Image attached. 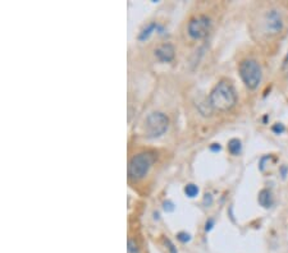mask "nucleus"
<instances>
[{"mask_svg":"<svg viewBox=\"0 0 288 253\" xmlns=\"http://www.w3.org/2000/svg\"><path fill=\"white\" fill-rule=\"evenodd\" d=\"M271 131L274 132L275 134H282L283 132L285 131V127L282 124V123H277V124H274L271 127Z\"/></svg>","mask_w":288,"mask_h":253,"instance_id":"15","label":"nucleus"},{"mask_svg":"<svg viewBox=\"0 0 288 253\" xmlns=\"http://www.w3.org/2000/svg\"><path fill=\"white\" fill-rule=\"evenodd\" d=\"M160 28L162 27H160L158 23L155 22L149 23V25L140 32V35H138V40H140V41H145V40H148L149 37L151 36V34H153L155 30H160Z\"/></svg>","mask_w":288,"mask_h":253,"instance_id":"9","label":"nucleus"},{"mask_svg":"<svg viewBox=\"0 0 288 253\" xmlns=\"http://www.w3.org/2000/svg\"><path fill=\"white\" fill-rule=\"evenodd\" d=\"M210 150L214 151V152H217V151H221L222 150V146L219 145V143H213V145L210 146Z\"/></svg>","mask_w":288,"mask_h":253,"instance_id":"19","label":"nucleus"},{"mask_svg":"<svg viewBox=\"0 0 288 253\" xmlns=\"http://www.w3.org/2000/svg\"><path fill=\"white\" fill-rule=\"evenodd\" d=\"M228 151H230L231 155L237 156L240 155L241 151H242V143H241L240 139L232 138L228 142Z\"/></svg>","mask_w":288,"mask_h":253,"instance_id":"10","label":"nucleus"},{"mask_svg":"<svg viewBox=\"0 0 288 253\" xmlns=\"http://www.w3.org/2000/svg\"><path fill=\"white\" fill-rule=\"evenodd\" d=\"M204 203H205V206H210L211 203H213V197H211V195H205V197H204Z\"/></svg>","mask_w":288,"mask_h":253,"instance_id":"18","label":"nucleus"},{"mask_svg":"<svg viewBox=\"0 0 288 253\" xmlns=\"http://www.w3.org/2000/svg\"><path fill=\"white\" fill-rule=\"evenodd\" d=\"M288 64V53H287V55H285V58H284V65H287Z\"/></svg>","mask_w":288,"mask_h":253,"instance_id":"22","label":"nucleus"},{"mask_svg":"<svg viewBox=\"0 0 288 253\" xmlns=\"http://www.w3.org/2000/svg\"><path fill=\"white\" fill-rule=\"evenodd\" d=\"M155 161L151 152H140L134 155L128 162V177L133 181H140L146 176Z\"/></svg>","mask_w":288,"mask_h":253,"instance_id":"2","label":"nucleus"},{"mask_svg":"<svg viewBox=\"0 0 288 253\" xmlns=\"http://www.w3.org/2000/svg\"><path fill=\"white\" fill-rule=\"evenodd\" d=\"M210 106L213 110L218 112H228L237 103V95L235 89L228 81H221L207 98Z\"/></svg>","mask_w":288,"mask_h":253,"instance_id":"1","label":"nucleus"},{"mask_svg":"<svg viewBox=\"0 0 288 253\" xmlns=\"http://www.w3.org/2000/svg\"><path fill=\"white\" fill-rule=\"evenodd\" d=\"M163 209H164L165 212H173L176 210V206H174V203L172 201H165L163 203Z\"/></svg>","mask_w":288,"mask_h":253,"instance_id":"14","label":"nucleus"},{"mask_svg":"<svg viewBox=\"0 0 288 253\" xmlns=\"http://www.w3.org/2000/svg\"><path fill=\"white\" fill-rule=\"evenodd\" d=\"M199 192H200L199 187L196 186V184H193V183L187 184V186L185 187L186 196H187V197H190V198H195L196 196L199 195Z\"/></svg>","mask_w":288,"mask_h":253,"instance_id":"11","label":"nucleus"},{"mask_svg":"<svg viewBox=\"0 0 288 253\" xmlns=\"http://www.w3.org/2000/svg\"><path fill=\"white\" fill-rule=\"evenodd\" d=\"M146 136L149 138H158L167 132L169 127L168 117L162 112H154L146 118Z\"/></svg>","mask_w":288,"mask_h":253,"instance_id":"4","label":"nucleus"},{"mask_svg":"<svg viewBox=\"0 0 288 253\" xmlns=\"http://www.w3.org/2000/svg\"><path fill=\"white\" fill-rule=\"evenodd\" d=\"M177 239L182 243H187L191 240V235L188 233H185V231H181V233L177 234Z\"/></svg>","mask_w":288,"mask_h":253,"instance_id":"13","label":"nucleus"},{"mask_svg":"<svg viewBox=\"0 0 288 253\" xmlns=\"http://www.w3.org/2000/svg\"><path fill=\"white\" fill-rule=\"evenodd\" d=\"M211 28V20L206 16H197L188 22L187 32L191 39L201 40L209 35Z\"/></svg>","mask_w":288,"mask_h":253,"instance_id":"5","label":"nucleus"},{"mask_svg":"<svg viewBox=\"0 0 288 253\" xmlns=\"http://www.w3.org/2000/svg\"><path fill=\"white\" fill-rule=\"evenodd\" d=\"M176 55V50L172 44H163L155 49V56L162 63H171Z\"/></svg>","mask_w":288,"mask_h":253,"instance_id":"7","label":"nucleus"},{"mask_svg":"<svg viewBox=\"0 0 288 253\" xmlns=\"http://www.w3.org/2000/svg\"><path fill=\"white\" fill-rule=\"evenodd\" d=\"M257 201H259V205L264 209H269L273 206V196L269 189H261L257 196Z\"/></svg>","mask_w":288,"mask_h":253,"instance_id":"8","label":"nucleus"},{"mask_svg":"<svg viewBox=\"0 0 288 253\" xmlns=\"http://www.w3.org/2000/svg\"><path fill=\"white\" fill-rule=\"evenodd\" d=\"M241 79L249 90L257 89L261 82V68L260 64L255 59H245L240 63L238 67Z\"/></svg>","mask_w":288,"mask_h":253,"instance_id":"3","label":"nucleus"},{"mask_svg":"<svg viewBox=\"0 0 288 253\" xmlns=\"http://www.w3.org/2000/svg\"><path fill=\"white\" fill-rule=\"evenodd\" d=\"M164 243H165V245H167V248H168V250H169V253H178L177 252V248L174 247V244L172 243V240L171 239H164Z\"/></svg>","mask_w":288,"mask_h":253,"instance_id":"16","label":"nucleus"},{"mask_svg":"<svg viewBox=\"0 0 288 253\" xmlns=\"http://www.w3.org/2000/svg\"><path fill=\"white\" fill-rule=\"evenodd\" d=\"M287 172H288V167L287 166L280 167V174H282L283 178H285V176H287Z\"/></svg>","mask_w":288,"mask_h":253,"instance_id":"20","label":"nucleus"},{"mask_svg":"<svg viewBox=\"0 0 288 253\" xmlns=\"http://www.w3.org/2000/svg\"><path fill=\"white\" fill-rule=\"evenodd\" d=\"M283 72H284V75H285V77L288 78V64H287V65H284V67H283Z\"/></svg>","mask_w":288,"mask_h":253,"instance_id":"21","label":"nucleus"},{"mask_svg":"<svg viewBox=\"0 0 288 253\" xmlns=\"http://www.w3.org/2000/svg\"><path fill=\"white\" fill-rule=\"evenodd\" d=\"M263 25L265 34H268L269 36H275V35L280 34L283 26H284L280 12L278 9H269L264 16Z\"/></svg>","mask_w":288,"mask_h":253,"instance_id":"6","label":"nucleus"},{"mask_svg":"<svg viewBox=\"0 0 288 253\" xmlns=\"http://www.w3.org/2000/svg\"><path fill=\"white\" fill-rule=\"evenodd\" d=\"M214 224H215V221H214V219H209L206 221V224H205V230L206 231H210L211 229H213Z\"/></svg>","mask_w":288,"mask_h":253,"instance_id":"17","label":"nucleus"},{"mask_svg":"<svg viewBox=\"0 0 288 253\" xmlns=\"http://www.w3.org/2000/svg\"><path fill=\"white\" fill-rule=\"evenodd\" d=\"M127 253H141L140 247L136 243V240L131 239V238L128 239V243H127Z\"/></svg>","mask_w":288,"mask_h":253,"instance_id":"12","label":"nucleus"}]
</instances>
